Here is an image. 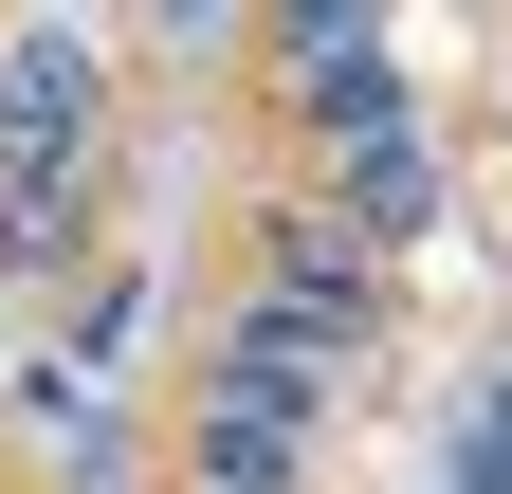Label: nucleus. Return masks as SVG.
<instances>
[{
    "label": "nucleus",
    "mask_w": 512,
    "mask_h": 494,
    "mask_svg": "<svg viewBox=\"0 0 512 494\" xmlns=\"http://www.w3.org/2000/svg\"><path fill=\"white\" fill-rule=\"evenodd\" d=\"M494 476H512V385H494Z\"/></svg>",
    "instance_id": "obj_2"
},
{
    "label": "nucleus",
    "mask_w": 512,
    "mask_h": 494,
    "mask_svg": "<svg viewBox=\"0 0 512 494\" xmlns=\"http://www.w3.org/2000/svg\"><path fill=\"white\" fill-rule=\"evenodd\" d=\"M202 494H293V421L220 385V403H202Z\"/></svg>",
    "instance_id": "obj_1"
}]
</instances>
